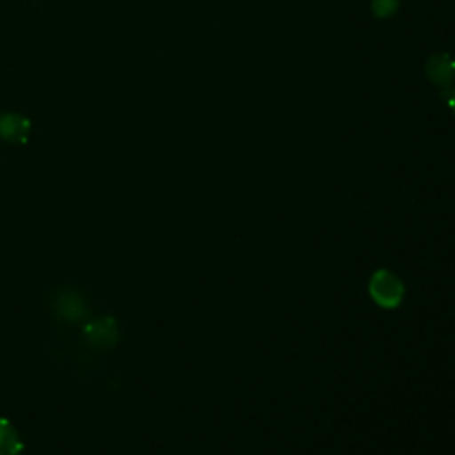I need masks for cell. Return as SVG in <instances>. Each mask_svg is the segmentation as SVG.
Returning a JSON list of instances; mask_svg holds the SVG:
<instances>
[{"label": "cell", "mask_w": 455, "mask_h": 455, "mask_svg": "<svg viewBox=\"0 0 455 455\" xmlns=\"http://www.w3.org/2000/svg\"><path fill=\"white\" fill-rule=\"evenodd\" d=\"M370 293L382 307H396L403 299V284L393 272L379 270L370 281Z\"/></svg>", "instance_id": "cell-1"}, {"label": "cell", "mask_w": 455, "mask_h": 455, "mask_svg": "<svg viewBox=\"0 0 455 455\" xmlns=\"http://www.w3.org/2000/svg\"><path fill=\"white\" fill-rule=\"evenodd\" d=\"M425 73L432 84L439 87H451L455 80V60L448 59V55H432L427 60Z\"/></svg>", "instance_id": "cell-2"}, {"label": "cell", "mask_w": 455, "mask_h": 455, "mask_svg": "<svg viewBox=\"0 0 455 455\" xmlns=\"http://www.w3.org/2000/svg\"><path fill=\"white\" fill-rule=\"evenodd\" d=\"M30 132V121L18 114L0 117V137L9 142H25Z\"/></svg>", "instance_id": "cell-3"}, {"label": "cell", "mask_w": 455, "mask_h": 455, "mask_svg": "<svg viewBox=\"0 0 455 455\" xmlns=\"http://www.w3.org/2000/svg\"><path fill=\"white\" fill-rule=\"evenodd\" d=\"M23 441L9 419L0 418V455H20Z\"/></svg>", "instance_id": "cell-4"}, {"label": "cell", "mask_w": 455, "mask_h": 455, "mask_svg": "<svg viewBox=\"0 0 455 455\" xmlns=\"http://www.w3.org/2000/svg\"><path fill=\"white\" fill-rule=\"evenodd\" d=\"M87 336L94 341V343H100V345H105V343H112L114 341V336H116V323L110 322V320H100V322H94L91 325H87Z\"/></svg>", "instance_id": "cell-5"}, {"label": "cell", "mask_w": 455, "mask_h": 455, "mask_svg": "<svg viewBox=\"0 0 455 455\" xmlns=\"http://www.w3.org/2000/svg\"><path fill=\"white\" fill-rule=\"evenodd\" d=\"M371 9H373L375 16L387 18V16L395 14V11L398 9V0H373Z\"/></svg>", "instance_id": "cell-6"}, {"label": "cell", "mask_w": 455, "mask_h": 455, "mask_svg": "<svg viewBox=\"0 0 455 455\" xmlns=\"http://www.w3.org/2000/svg\"><path fill=\"white\" fill-rule=\"evenodd\" d=\"M448 103H450V107H451V110H453V114H455V91H450Z\"/></svg>", "instance_id": "cell-7"}]
</instances>
